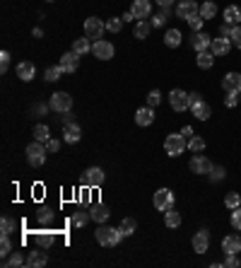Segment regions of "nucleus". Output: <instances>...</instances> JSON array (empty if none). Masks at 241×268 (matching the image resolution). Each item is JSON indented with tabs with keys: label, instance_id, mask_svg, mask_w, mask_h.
Returning a JSON list of instances; mask_svg holds the SVG:
<instances>
[{
	"label": "nucleus",
	"instance_id": "f257e3e1",
	"mask_svg": "<svg viewBox=\"0 0 241 268\" xmlns=\"http://www.w3.org/2000/svg\"><path fill=\"white\" fill-rule=\"evenodd\" d=\"M94 237H96V241H99L101 246H116L120 239H123V235H120V227H109V225L101 222V225L96 227Z\"/></svg>",
	"mask_w": 241,
	"mask_h": 268
},
{
	"label": "nucleus",
	"instance_id": "f03ea898",
	"mask_svg": "<svg viewBox=\"0 0 241 268\" xmlns=\"http://www.w3.org/2000/svg\"><path fill=\"white\" fill-rule=\"evenodd\" d=\"M186 148H188V143H186V138H183L181 133H169L167 140H164V150H167L169 157H179V155H183Z\"/></svg>",
	"mask_w": 241,
	"mask_h": 268
},
{
	"label": "nucleus",
	"instance_id": "7ed1b4c3",
	"mask_svg": "<svg viewBox=\"0 0 241 268\" xmlns=\"http://www.w3.org/2000/svg\"><path fill=\"white\" fill-rule=\"evenodd\" d=\"M46 145H41L39 140H34L31 145H27V162H29V167H41L44 162H46Z\"/></svg>",
	"mask_w": 241,
	"mask_h": 268
},
{
	"label": "nucleus",
	"instance_id": "20e7f679",
	"mask_svg": "<svg viewBox=\"0 0 241 268\" xmlns=\"http://www.w3.org/2000/svg\"><path fill=\"white\" fill-rule=\"evenodd\" d=\"M48 107H51L53 111H58V114H70V111H72V97H70L68 92H56V94L51 97Z\"/></svg>",
	"mask_w": 241,
	"mask_h": 268
},
{
	"label": "nucleus",
	"instance_id": "39448f33",
	"mask_svg": "<svg viewBox=\"0 0 241 268\" xmlns=\"http://www.w3.org/2000/svg\"><path fill=\"white\" fill-rule=\"evenodd\" d=\"M169 104H171L174 111H186V109H191L188 92H183V89H171V92H169Z\"/></svg>",
	"mask_w": 241,
	"mask_h": 268
},
{
	"label": "nucleus",
	"instance_id": "423d86ee",
	"mask_svg": "<svg viewBox=\"0 0 241 268\" xmlns=\"http://www.w3.org/2000/svg\"><path fill=\"white\" fill-rule=\"evenodd\" d=\"M92 54H94V58H99V60H111L114 58V44L111 41H104V39H96L92 44Z\"/></svg>",
	"mask_w": 241,
	"mask_h": 268
},
{
	"label": "nucleus",
	"instance_id": "0eeeda50",
	"mask_svg": "<svg viewBox=\"0 0 241 268\" xmlns=\"http://www.w3.org/2000/svg\"><path fill=\"white\" fill-rule=\"evenodd\" d=\"M152 203H154L157 210H164V213H167L169 208H174V193H171L169 188H159V191L154 193Z\"/></svg>",
	"mask_w": 241,
	"mask_h": 268
},
{
	"label": "nucleus",
	"instance_id": "6e6552de",
	"mask_svg": "<svg viewBox=\"0 0 241 268\" xmlns=\"http://www.w3.org/2000/svg\"><path fill=\"white\" fill-rule=\"evenodd\" d=\"M104 29H106V25H104L99 17H90V20H85V36H87V39H101Z\"/></svg>",
	"mask_w": 241,
	"mask_h": 268
},
{
	"label": "nucleus",
	"instance_id": "1a4fd4ad",
	"mask_svg": "<svg viewBox=\"0 0 241 268\" xmlns=\"http://www.w3.org/2000/svg\"><path fill=\"white\" fill-rule=\"evenodd\" d=\"M212 167H215V164H212L205 155H200V152L191 160V172H193V174H210Z\"/></svg>",
	"mask_w": 241,
	"mask_h": 268
},
{
	"label": "nucleus",
	"instance_id": "9d476101",
	"mask_svg": "<svg viewBox=\"0 0 241 268\" xmlns=\"http://www.w3.org/2000/svg\"><path fill=\"white\" fill-rule=\"evenodd\" d=\"M104 179H106V174H104V169H101V167H90V169L85 172L82 181H85L87 186H92V188H96V186H101V184H104Z\"/></svg>",
	"mask_w": 241,
	"mask_h": 268
},
{
	"label": "nucleus",
	"instance_id": "9b49d317",
	"mask_svg": "<svg viewBox=\"0 0 241 268\" xmlns=\"http://www.w3.org/2000/svg\"><path fill=\"white\" fill-rule=\"evenodd\" d=\"M208 246H210V232L208 230H198L193 235V251L195 254H205Z\"/></svg>",
	"mask_w": 241,
	"mask_h": 268
},
{
	"label": "nucleus",
	"instance_id": "f8f14e48",
	"mask_svg": "<svg viewBox=\"0 0 241 268\" xmlns=\"http://www.w3.org/2000/svg\"><path fill=\"white\" fill-rule=\"evenodd\" d=\"M130 12L135 15V20H147L152 12V2L150 0H133V7Z\"/></svg>",
	"mask_w": 241,
	"mask_h": 268
},
{
	"label": "nucleus",
	"instance_id": "ddd939ff",
	"mask_svg": "<svg viewBox=\"0 0 241 268\" xmlns=\"http://www.w3.org/2000/svg\"><path fill=\"white\" fill-rule=\"evenodd\" d=\"M229 49H232L229 36H219V39H212V41H210V51L215 54V56H227V54H229Z\"/></svg>",
	"mask_w": 241,
	"mask_h": 268
},
{
	"label": "nucleus",
	"instance_id": "4468645a",
	"mask_svg": "<svg viewBox=\"0 0 241 268\" xmlns=\"http://www.w3.org/2000/svg\"><path fill=\"white\" fill-rule=\"evenodd\" d=\"M222 87H224V92H237V94H241V75L239 73H227L222 78Z\"/></svg>",
	"mask_w": 241,
	"mask_h": 268
},
{
	"label": "nucleus",
	"instance_id": "2eb2a0df",
	"mask_svg": "<svg viewBox=\"0 0 241 268\" xmlns=\"http://www.w3.org/2000/svg\"><path fill=\"white\" fill-rule=\"evenodd\" d=\"M198 5H195V0H181L179 7H176V15H179L181 20H188V17H193V15H198Z\"/></svg>",
	"mask_w": 241,
	"mask_h": 268
},
{
	"label": "nucleus",
	"instance_id": "dca6fc26",
	"mask_svg": "<svg viewBox=\"0 0 241 268\" xmlns=\"http://www.w3.org/2000/svg\"><path fill=\"white\" fill-rule=\"evenodd\" d=\"M222 251H224V254H239L241 251L239 235H227V237L222 239Z\"/></svg>",
	"mask_w": 241,
	"mask_h": 268
},
{
	"label": "nucleus",
	"instance_id": "f3484780",
	"mask_svg": "<svg viewBox=\"0 0 241 268\" xmlns=\"http://www.w3.org/2000/svg\"><path fill=\"white\" fill-rule=\"evenodd\" d=\"M77 65H80V56H77L75 51L63 54V58H60V68H63L65 73H75V70H77Z\"/></svg>",
	"mask_w": 241,
	"mask_h": 268
},
{
	"label": "nucleus",
	"instance_id": "a211bd4d",
	"mask_svg": "<svg viewBox=\"0 0 241 268\" xmlns=\"http://www.w3.org/2000/svg\"><path fill=\"white\" fill-rule=\"evenodd\" d=\"M53 239H56V235H53L51 230H39V232H34V241L39 244V249L53 246Z\"/></svg>",
	"mask_w": 241,
	"mask_h": 268
},
{
	"label": "nucleus",
	"instance_id": "6ab92c4d",
	"mask_svg": "<svg viewBox=\"0 0 241 268\" xmlns=\"http://www.w3.org/2000/svg\"><path fill=\"white\" fill-rule=\"evenodd\" d=\"M63 138H65V143H77V140L82 138V128H80L77 123H65Z\"/></svg>",
	"mask_w": 241,
	"mask_h": 268
},
{
	"label": "nucleus",
	"instance_id": "aec40b11",
	"mask_svg": "<svg viewBox=\"0 0 241 268\" xmlns=\"http://www.w3.org/2000/svg\"><path fill=\"white\" fill-rule=\"evenodd\" d=\"M191 114H193V116H195L198 121H208V119L212 116L210 107H208V104H205L203 99H200V102H195V104L191 107Z\"/></svg>",
	"mask_w": 241,
	"mask_h": 268
},
{
	"label": "nucleus",
	"instance_id": "412c9836",
	"mask_svg": "<svg viewBox=\"0 0 241 268\" xmlns=\"http://www.w3.org/2000/svg\"><path fill=\"white\" fill-rule=\"evenodd\" d=\"M210 36H208V34H203V31H195V34H193V39H191V44H193V49H195V51H208V49H210Z\"/></svg>",
	"mask_w": 241,
	"mask_h": 268
},
{
	"label": "nucleus",
	"instance_id": "4be33fe9",
	"mask_svg": "<svg viewBox=\"0 0 241 268\" xmlns=\"http://www.w3.org/2000/svg\"><path fill=\"white\" fill-rule=\"evenodd\" d=\"M34 73H36V68H34V63H29V60H24V63L17 65V78L24 80V82L34 80Z\"/></svg>",
	"mask_w": 241,
	"mask_h": 268
},
{
	"label": "nucleus",
	"instance_id": "5701e85b",
	"mask_svg": "<svg viewBox=\"0 0 241 268\" xmlns=\"http://www.w3.org/2000/svg\"><path fill=\"white\" fill-rule=\"evenodd\" d=\"M90 215H92V220H94V222H99V225H101V222H106V220H109V215H111V213H109V208H106L104 203H96V206H92Z\"/></svg>",
	"mask_w": 241,
	"mask_h": 268
},
{
	"label": "nucleus",
	"instance_id": "b1692460",
	"mask_svg": "<svg viewBox=\"0 0 241 268\" xmlns=\"http://www.w3.org/2000/svg\"><path fill=\"white\" fill-rule=\"evenodd\" d=\"M152 121H154V111H152V107H143V109L135 111V123H138V126H150Z\"/></svg>",
	"mask_w": 241,
	"mask_h": 268
},
{
	"label": "nucleus",
	"instance_id": "393cba45",
	"mask_svg": "<svg viewBox=\"0 0 241 268\" xmlns=\"http://www.w3.org/2000/svg\"><path fill=\"white\" fill-rule=\"evenodd\" d=\"M46 264H48V259H46L44 251H31L29 256H27V266L29 268H44Z\"/></svg>",
	"mask_w": 241,
	"mask_h": 268
},
{
	"label": "nucleus",
	"instance_id": "a878e982",
	"mask_svg": "<svg viewBox=\"0 0 241 268\" xmlns=\"http://www.w3.org/2000/svg\"><path fill=\"white\" fill-rule=\"evenodd\" d=\"M239 20H241V10L237 7V5H229V7H224V22H227L229 27H232V25L237 27V25H239Z\"/></svg>",
	"mask_w": 241,
	"mask_h": 268
},
{
	"label": "nucleus",
	"instance_id": "bb28decb",
	"mask_svg": "<svg viewBox=\"0 0 241 268\" xmlns=\"http://www.w3.org/2000/svg\"><path fill=\"white\" fill-rule=\"evenodd\" d=\"M72 51H75L77 56H87V54H92L90 39H87V36H85V39H75V41H72Z\"/></svg>",
	"mask_w": 241,
	"mask_h": 268
},
{
	"label": "nucleus",
	"instance_id": "cd10ccee",
	"mask_svg": "<svg viewBox=\"0 0 241 268\" xmlns=\"http://www.w3.org/2000/svg\"><path fill=\"white\" fill-rule=\"evenodd\" d=\"M195 63H198V68L208 70V68H212V63H215V54H212L210 49H208V51H198V58H195Z\"/></svg>",
	"mask_w": 241,
	"mask_h": 268
},
{
	"label": "nucleus",
	"instance_id": "c85d7f7f",
	"mask_svg": "<svg viewBox=\"0 0 241 268\" xmlns=\"http://www.w3.org/2000/svg\"><path fill=\"white\" fill-rule=\"evenodd\" d=\"M164 225L169 227V230H176L181 225V213H176L174 208H169L167 213H164Z\"/></svg>",
	"mask_w": 241,
	"mask_h": 268
},
{
	"label": "nucleus",
	"instance_id": "c756f323",
	"mask_svg": "<svg viewBox=\"0 0 241 268\" xmlns=\"http://www.w3.org/2000/svg\"><path fill=\"white\" fill-rule=\"evenodd\" d=\"M198 15H200L203 20H212V17L217 15V5H215L212 0H205V2L200 5V10H198Z\"/></svg>",
	"mask_w": 241,
	"mask_h": 268
},
{
	"label": "nucleus",
	"instance_id": "7c9ffc66",
	"mask_svg": "<svg viewBox=\"0 0 241 268\" xmlns=\"http://www.w3.org/2000/svg\"><path fill=\"white\" fill-rule=\"evenodd\" d=\"M90 220H92V215L87 210H75L72 213V227H85Z\"/></svg>",
	"mask_w": 241,
	"mask_h": 268
},
{
	"label": "nucleus",
	"instance_id": "2f4dec72",
	"mask_svg": "<svg viewBox=\"0 0 241 268\" xmlns=\"http://www.w3.org/2000/svg\"><path fill=\"white\" fill-rule=\"evenodd\" d=\"M150 29H152V22H145V20H140V22L135 25L133 34H135V39H147V36H150Z\"/></svg>",
	"mask_w": 241,
	"mask_h": 268
},
{
	"label": "nucleus",
	"instance_id": "473e14b6",
	"mask_svg": "<svg viewBox=\"0 0 241 268\" xmlns=\"http://www.w3.org/2000/svg\"><path fill=\"white\" fill-rule=\"evenodd\" d=\"M164 44L169 46V49H176L181 44V31L179 29H169L167 34H164Z\"/></svg>",
	"mask_w": 241,
	"mask_h": 268
},
{
	"label": "nucleus",
	"instance_id": "72a5a7b5",
	"mask_svg": "<svg viewBox=\"0 0 241 268\" xmlns=\"http://www.w3.org/2000/svg\"><path fill=\"white\" fill-rule=\"evenodd\" d=\"M48 138H51V131H48V126H44V123L34 126V140H39V143H46Z\"/></svg>",
	"mask_w": 241,
	"mask_h": 268
},
{
	"label": "nucleus",
	"instance_id": "f704fd0d",
	"mask_svg": "<svg viewBox=\"0 0 241 268\" xmlns=\"http://www.w3.org/2000/svg\"><path fill=\"white\" fill-rule=\"evenodd\" d=\"M135 227H138V222H135L133 217H125V220L120 222V235H123V237H130V235L135 232Z\"/></svg>",
	"mask_w": 241,
	"mask_h": 268
},
{
	"label": "nucleus",
	"instance_id": "c9c22d12",
	"mask_svg": "<svg viewBox=\"0 0 241 268\" xmlns=\"http://www.w3.org/2000/svg\"><path fill=\"white\" fill-rule=\"evenodd\" d=\"M167 17H169V7H162V12L152 15V27H164Z\"/></svg>",
	"mask_w": 241,
	"mask_h": 268
},
{
	"label": "nucleus",
	"instance_id": "e433bc0d",
	"mask_svg": "<svg viewBox=\"0 0 241 268\" xmlns=\"http://www.w3.org/2000/svg\"><path fill=\"white\" fill-rule=\"evenodd\" d=\"M188 150H191V152H195V155H198V152H203V150H205V140H203V138H198V135H193V138L188 140Z\"/></svg>",
	"mask_w": 241,
	"mask_h": 268
},
{
	"label": "nucleus",
	"instance_id": "4c0bfd02",
	"mask_svg": "<svg viewBox=\"0 0 241 268\" xmlns=\"http://www.w3.org/2000/svg\"><path fill=\"white\" fill-rule=\"evenodd\" d=\"M63 73H65V70L60 68V63H58V65H53V68H48V70H46V80H48V82H56V80H60V75H63Z\"/></svg>",
	"mask_w": 241,
	"mask_h": 268
},
{
	"label": "nucleus",
	"instance_id": "58836bf2",
	"mask_svg": "<svg viewBox=\"0 0 241 268\" xmlns=\"http://www.w3.org/2000/svg\"><path fill=\"white\" fill-rule=\"evenodd\" d=\"M22 264H27V261L22 259V254H20V251H12V254H10V259L5 261V266H10V268H17V266H22Z\"/></svg>",
	"mask_w": 241,
	"mask_h": 268
},
{
	"label": "nucleus",
	"instance_id": "ea45409f",
	"mask_svg": "<svg viewBox=\"0 0 241 268\" xmlns=\"http://www.w3.org/2000/svg\"><path fill=\"white\" fill-rule=\"evenodd\" d=\"M224 206H227V208H239L241 206V196L239 193H227V196H224Z\"/></svg>",
	"mask_w": 241,
	"mask_h": 268
},
{
	"label": "nucleus",
	"instance_id": "a19ab883",
	"mask_svg": "<svg viewBox=\"0 0 241 268\" xmlns=\"http://www.w3.org/2000/svg\"><path fill=\"white\" fill-rule=\"evenodd\" d=\"M0 254H2V256H10V254H12V241H10V235H2V239H0Z\"/></svg>",
	"mask_w": 241,
	"mask_h": 268
},
{
	"label": "nucleus",
	"instance_id": "79ce46f5",
	"mask_svg": "<svg viewBox=\"0 0 241 268\" xmlns=\"http://www.w3.org/2000/svg\"><path fill=\"white\" fill-rule=\"evenodd\" d=\"M10 232H15V220L2 217V220H0V235H10Z\"/></svg>",
	"mask_w": 241,
	"mask_h": 268
},
{
	"label": "nucleus",
	"instance_id": "37998d69",
	"mask_svg": "<svg viewBox=\"0 0 241 268\" xmlns=\"http://www.w3.org/2000/svg\"><path fill=\"white\" fill-rule=\"evenodd\" d=\"M120 27H123V17H111V20L106 22V29L114 31V34H119Z\"/></svg>",
	"mask_w": 241,
	"mask_h": 268
},
{
	"label": "nucleus",
	"instance_id": "c03bdc74",
	"mask_svg": "<svg viewBox=\"0 0 241 268\" xmlns=\"http://www.w3.org/2000/svg\"><path fill=\"white\" fill-rule=\"evenodd\" d=\"M229 41L237 46V49H241V27L237 25V27H232V34H229Z\"/></svg>",
	"mask_w": 241,
	"mask_h": 268
},
{
	"label": "nucleus",
	"instance_id": "a18cd8bd",
	"mask_svg": "<svg viewBox=\"0 0 241 268\" xmlns=\"http://www.w3.org/2000/svg\"><path fill=\"white\" fill-rule=\"evenodd\" d=\"M53 220V210L51 208H41L39 210V222L41 225H46V222H51Z\"/></svg>",
	"mask_w": 241,
	"mask_h": 268
},
{
	"label": "nucleus",
	"instance_id": "49530a36",
	"mask_svg": "<svg viewBox=\"0 0 241 268\" xmlns=\"http://www.w3.org/2000/svg\"><path fill=\"white\" fill-rule=\"evenodd\" d=\"M186 22H188V25H191V29L200 31V27H203V22H205V20H203V17H200V15H193V17H188V20H186Z\"/></svg>",
	"mask_w": 241,
	"mask_h": 268
},
{
	"label": "nucleus",
	"instance_id": "de8ad7c7",
	"mask_svg": "<svg viewBox=\"0 0 241 268\" xmlns=\"http://www.w3.org/2000/svg\"><path fill=\"white\" fill-rule=\"evenodd\" d=\"M224 174H227V172H224V167H212V172L208 174V177H210V181H222Z\"/></svg>",
	"mask_w": 241,
	"mask_h": 268
},
{
	"label": "nucleus",
	"instance_id": "09e8293b",
	"mask_svg": "<svg viewBox=\"0 0 241 268\" xmlns=\"http://www.w3.org/2000/svg\"><path fill=\"white\" fill-rule=\"evenodd\" d=\"M162 102V94H159V89H152L150 94H147V107H157Z\"/></svg>",
	"mask_w": 241,
	"mask_h": 268
},
{
	"label": "nucleus",
	"instance_id": "8fccbe9b",
	"mask_svg": "<svg viewBox=\"0 0 241 268\" xmlns=\"http://www.w3.org/2000/svg\"><path fill=\"white\" fill-rule=\"evenodd\" d=\"M224 266H227V268H239L241 261L237 259V254H227V259H224Z\"/></svg>",
	"mask_w": 241,
	"mask_h": 268
},
{
	"label": "nucleus",
	"instance_id": "3c124183",
	"mask_svg": "<svg viewBox=\"0 0 241 268\" xmlns=\"http://www.w3.org/2000/svg\"><path fill=\"white\" fill-rule=\"evenodd\" d=\"M232 227H234V230H241V206L234 208V213H232Z\"/></svg>",
	"mask_w": 241,
	"mask_h": 268
},
{
	"label": "nucleus",
	"instance_id": "603ef678",
	"mask_svg": "<svg viewBox=\"0 0 241 268\" xmlns=\"http://www.w3.org/2000/svg\"><path fill=\"white\" fill-rule=\"evenodd\" d=\"M7 68H10V54L2 51L0 54V73H7Z\"/></svg>",
	"mask_w": 241,
	"mask_h": 268
},
{
	"label": "nucleus",
	"instance_id": "864d4df0",
	"mask_svg": "<svg viewBox=\"0 0 241 268\" xmlns=\"http://www.w3.org/2000/svg\"><path fill=\"white\" fill-rule=\"evenodd\" d=\"M239 97H241V94H237V92H227L224 104H227V107H237V104H239Z\"/></svg>",
	"mask_w": 241,
	"mask_h": 268
},
{
	"label": "nucleus",
	"instance_id": "5fc2aeb1",
	"mask_svg": "<svg viewBox=\"0 0 241 268\" xmlns=\"http://www.w3.org/2000/svg\"><path fill=\"white\" fill-rule=\"evenodd\" d=\"M58 148H60V143L56 138H48V140H46V150H48V152H58Z\"/></svg>",
	"mask_w": 241,
	"mask_h": 268
},
{
	"label": "nucleus",
	"instance_id": "6e6d98bb",
	"mask_svg": "<svg viewBox=\"0 0 241 268\" xmlns=\"http://www.w3.org/2000/svg\"><path fill=\"white\" fill-rule=\"evenodd\" d=\"M181 135H183L186 140H191V138H193V128H191V126H183V128H181Z\"/></svg>",
	"mask_w": 241,
	"mask_h": 268
},
{
	"label": "nucleus",
	"instance_id": "4d7b16f0",
	"mask_svg": "<svg viewBox=\"0 0 241 268\" xmlns=\"http://www.w3.org/2000/svg\"><path fill=\"white\" fill-rule=\"evenodd\" d=\"M219 34H222V36H229V34H232V27H229V25L224 22V25L219 27Z\"/></svg>",
	"mask_w": 241,
	"mask_h": 268
},
{
	"label": "nucleus",
	"instance_id": "13d9d810",
	"mask_svg": "<svg viewBox=\"0 0 241 268\" xmlns=\"http://www.w3.org/2000/svg\"><path fill=\"white\" fill-rule=\"evenodd\" d=\"M188 99H191V107H193L195 102H200V94H198V92H191V94H188Z\"/></svg>",
	"mask_w": 241,
	"mask_h": 268
},
{
	"label": "nucleus",
	"instance_id": "bf43d9fd",
	"mask_svg": "<svg viewBox=\"0 0 241 268\" xmlns=\"http://www.w3.org/2000/svg\"><path fill=\"white\" fill-rule=\"evenodd\" d=\"M154 2H157V5H162V7H171V2H174V0H154Z\"/></svg>",
	"mask_w": 241,
	"mask_h": 268
},
{
	"label": "nucleus",
	"instance_id": "052dcab7",
	"mask_svg": "<svg viewBox=\"0 0 241 268\" xmlns=\"http://www.w3.org/2000/svg\"><path fill=\"white\" fill-rule=\"evenodd\" d=\"M130 20H135V15H133V12H125V15H123V22H130Z\"/></svg>",
	"mask_w": 241,
	"mask_h": 268
},
{
	"label": "nucleus",
	"instance_id": "680f3d73",
	"mask_svg": "<svg viewBox=\"0 0 241 268\" xmlns=\"http://www.w3.org/2000/svg\"><path fill=\"white\" fill-rule=\"evenodd\" d=\"M48 2H51V0H48Z\"/></svg>",
	"mask_w": 241,
	"mask_h": 268
}]
</instances>
